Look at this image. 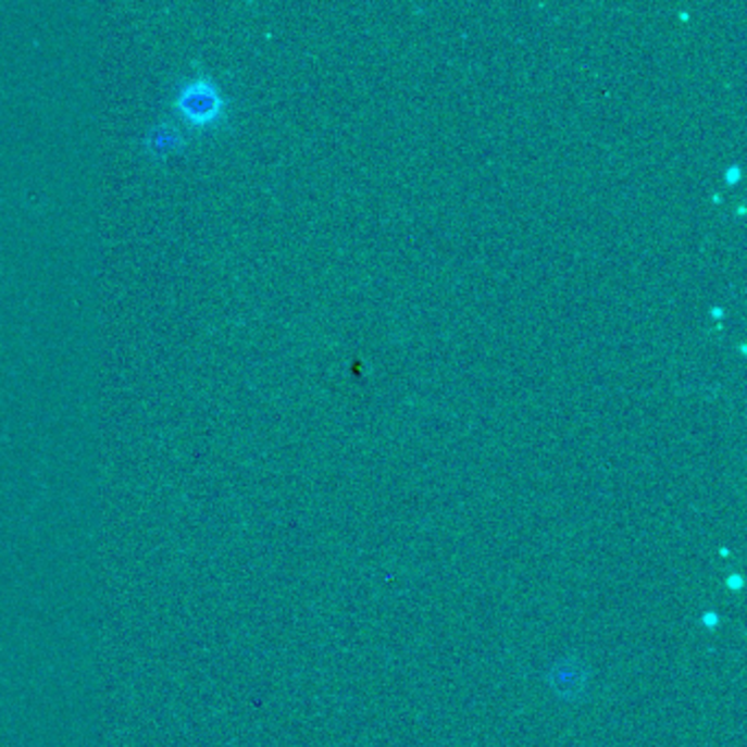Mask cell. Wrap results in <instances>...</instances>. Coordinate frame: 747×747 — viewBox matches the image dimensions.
<instances>
[{
  "label": "cell",
  "mask_w": 747,
  "mask_h": 747,
  "mask_svg": "<svg viewBox=\"0 0 747 747\" xmlns=\"http://www.w3.org/2000/svg\"><path fill=\"white\" fill-rule=\"evenodd\" d=\"M226 97L222 95L217 82L207 75H198L180 84L174 97V112L189 127L209 129L226 119Z\"/></svg>",
  "instance_id": "1"
},
{
  "label": "cell",
  "mask_w": 747,
  "mask_h": 747,
  "mask_svg": "<svg viewBox=\"0 0 747 747\" xmlns=\"http://www.w3.org/2000/svg\"><path fill=\"white\" fill-rule=\"evenodd\" d=\"M183 145H185V138H183L180 129H176L174 125H167V123L157 125L145 138L147 152L157 159H163V157L178 152Z\"/></svg>",
  "instance_id": "2"
}]
</instances>
